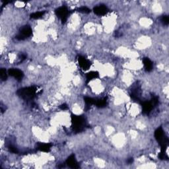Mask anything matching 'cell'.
Returning a JSON list of instances; mask_svg holds the SVG:
<instances>
[{
    "mask_svg": "<svg viewBox=\"0 0 169 169\" xmlns=\"http://www.w3.org/2000/svg\"><path fill=\"white\" fill-rule=\"evenodd\" d=\"M71 125L73 130L80 133L84 130L86 127V120L83 116L71 115Z\"/></svg>",
    "mask_w": 169,
    "mask_h": 169,
    "instance_id": "obj_1",
    "label": "cell"
},
{
    "mask_svg": "<svg viewBox=\"0 0 169 169\" xmlns=\"http://www.w3.org/2000/svg\"><path fill=\"white\" fill-rule=\"evenodd\" d=\"M155 137L156 140L158 141L159 145L161 147V151L160 152L162 153H165L166 149H167L168 144V139L166 136L164 134V131L162 130V128H158L155 132Z\"/></svg>",
    "mask_w": 169,
    "mask_h": 169,
    "instance_id": "obj_2",
    "label": "cell"
},
{
    "mask_svg": "<svg viewBox=\"0 0 169 169\" xmlns=\"http://www.w3.org/2000/svg\"><path fill=\"white\" fill-rule=\"evenodd\" d=\"M17 94L25 100H32L37 94V88L35 86H29L20 88L17 90Z\"/></svg>",
    "mask_w": 169,
    "mask_h": 169,
    "instance_id": "obj_3",
    "label": "cell"
},
{
    "mask_svg": "<svg viewBox=\"0 0 169 169\" xmlns=\"http://www.w3.org/2000/svg\"><path fill=\"white\" fill-rule=\"evenodd\" d=\"M56 15L60 19L62 23H65L69 15V11L66 6H62L56 10Z\"/></svg>",
    "mask_w": 169,
    "mask_h": 169,
    "instance_id": "obj_4",
    "label": "cell"
},
{
    "mask_svg": "<svg viewBox=\"0 0 169 169\" xmlns=\"http://www.w3.org/2000/svg\"><path fill=\"white\" fill-rule=\"evenodd\" d=\"M33 34L32 29L29 26H24L21 29L20 33L15 37V39L18 41H24L27 38L31 37Z\"/></svg>",
    "mask_w": 169,
    "mask_h": 169,
    "instance_id": "obj_5",
    "label": "cell"
},
{
    "mask_svg": "<svg viewBox=\"0 0 169 169\" xmlns=\"http://www.w3.org/2000/svg\"><path fill=\"white\" fill-rule=\"evenodd\" d=\"M77 60L80 67L83 71L88 70L90 68V65H91V63H90V61L88 60L86 58H84V56H79L77 58Z\"/></svg>",
    "mask_w": 169,
    "mask_h": 169,
    "instance_id": "obj_6",
    "label": "cell"
},
{
    "mask_svg": "<svg viewBox=\"0 0 169 169\" xmlns=\"http://www.w3.org/2000/svg\"><path fill=\"white\" fill-rule=\"evenodd\" d=\"M141 95V87L138 84H136L134 87L132 88V91H131V96L133 100L136 102H139L140 100V97Z\"/></svg>",
    "mask_w": 169,
    "mask_h": 169,
    "instance_id": "obj_7",
    "label": "cell"
},
{
    "mask_svg": "<svg viewBox=\"0 0 169 169\" xmlns=\"http://www.w3.org/2000/svg\"><path fill=\"white\" fill-rule=\"evenodd\" d=\"M8 73L9 75L13 77L14 78H15L16 79L19 80V81H21L22 80V79L24 77V73L22 71L19 70L18 69H15V68H12L9 69L8 71Z\"/></svg>",
    "mask_w": 169,
    "mask_h": 169,
    "instance_id": "obj_8",
    "label": "cell"
},
{
    "mask_svg": "<svg viewBox=\"0 0 169 169\" xmlns=\"http://www.w3.org/2000/svg\"><path fill=\"white\" fill-rule=\"evenodd\" d=\"M94 13L97 15L99 16H103L107 14V13L109 11V9H108L106 6L104 5H100L98 6H96L93 9Z\"/></svg>",
    "mask_w": 169,
    "mask_h": 169,
    "instance_id": "obj_9",
    "label": "cell"
},
{
    "mask_svg": "<svg viewBox=\"0 0 169 169\" xmlns=\"http://www.w3.org/2000/svg\"><path fill=\"white\" fill-rule=\"evenodd\" d=\"M67 165L71 168H79V164H78L77 160L75 159V155L72 154L67 158L66 160Z\"/></svg>",
    "mask_w": 169,
    "mask_h": 169,
    "instance_id": "obj_10",
    "label": "cell"
},
{
    "mask_svg": "<svg viewBox=\"0 0 169 169\" xmlns=\"http://www.w3.org/2000/svg\"><path fill=\"white\" fill-rule=\"evenodd\" d=\"M141 106H142V112L143 114L148 115L149 114L152 110L153 108V105L150 102H143L141 103Z\"/></svg>",
    "mask_w": 169,
    "mask_h": 169,
    "instance_id": "obj_11",
    "label": "cell"
},
{
    "mask_svg": "<svg viewBox=\"0 0 169 169\" xmlns=\"http://www.w3.org/2000/svg\"><path fill=\"white\" fill-rule=\"evenodd\" d=\"M52 144L51 143H38L37 145V150H39L40 151H42V152H49L51 149L52 147Z\"/></svg>",
    "mask_w": 169,
    "mask_h": 169,
    "instance_id": "obj_12",
    "label": "cell"
},
{
    "mask_svg": "<svg viewBox=\"0 0 169 169\" xmlns=\"http://www.w3.org/2000/svg\"><path fill=\"white\" fill-rule=\"evenodd\" d=\"M84 102H85L86 106H85V110L87 111L88 109L90 108V106L92 104H95V102H96V100L94 98H90V97L85 96L84 98Z\"/></svg>",
    "mask_w": 169,
    "mask_h": 169,
    "instance_id": "obj_13",
    "label": "cell"
},
{
    "mask_svg": "<svg viewBox=\"0 0 169 169\" xmlns=\"http://www.w3.org/2000/svg\"><path fill=\"white\" fill-rule=\"evenodd\" d=\"M143 65L145 66V69L147 71H151L153 69V63L149 58H145L143 60Z\"/></svg>",
    "mask_w": 169,
    "mask_h": 169,
    "instance_id": "obj_14",
    "label": "cell"
},
{
    "mask_svg": "<svg viewBox=\"0 0 169 169\" xmlns=\"http://www.w3.org/2000/svg\"><path fill=\"white\" fill-rule=\"evenodd\" d=\"M99 77V74L97 71H90V72L88 73L86 75V83H88V82L94 79H96Z\"/></svg>",
    "mask_w": 169,
    "mask_h": 169,
    "instance_id": "obj_15",
    "label": "cell"
},
{
    "mask_svg": "<svg viewBox=\"0 0 169 169\" xmlns=\"http://www.w3.org/2000/svg\"><path fill=\"white\" fill-rule=\"evenodd\" d=\"M95 104L98 108H104L106 105V98H101L96 100Z\"/></svg>",
    "mask_w": 169,
    "mask_h": 169,
    "instance_id": "obj_16",
    "label": "cell"
},
{
    "mask_svg": "<svg viewBox=\"0 0 169 169\" xmlns=\"http://www.w3.org/2000/svg\"><path fill=\"white\" fill-rule=\"evenodd\" d=\"M45 13L44 11H39L34 13L31 14V18L33 19H39L43 17V15Z\"/></svg>",
    "mask_w": 169,
    "mask_h": 169,
    "instance_id": "obj_17",
    "label": "cell"
},
{
    "mask_svg": "<svg viewBox=\"0 0 169 169\" xmlns=\"http://www.w3.org/2000/svg\"><path fill=\"white\" fill-rule=\"evenodd\" d=\"M0 77H1V79L2 81H6L7 78V71L5 69L1 68V70H0Z\"/></svg>",
    "mask_w": 169,
    "mask_h": 169,
    "instance_id": "obj_18",
    "label": "cell"
},
{
    "mask_svg": "<svg viewBox=\"0 0 169 169\" xmlns=\"http://www.w3.org/2000/svg\"><path fill=\"white\" fill-rule=\"evenodd\" d=\"M77 11L80 13H89L90 12V9L89 8H88L87 7H85V6L78 8Z\"/></svg>",
    "mask_w": 169,
    "mask_h": 169,
    "instance_id": "obj_19",
    "label": "cell"
},
{
    "mask_svg": "<svg viewBox=\"0 0 169 169\" xmlns=\"http://www.w3.org/2000/svg\"><path fill=\"white\" fill-rule=\"evenodd\" d=\"M7 148L9 150V151H11L13 153H15V154L19 153V150L17 149V148L13 146V145L11 144H9V145H7Z\"/></svg>",
    "mask_w": 169,
    "mask_h": 169,
    "instance_id": "obj_20",
    "label": "cell"
},
{
    "mask_svg": "<svg viewBox=\"0 0 169 169\" xmlns=\"http://www.w3.org/2000/svg\"><path fill=\"white\" fill-rule=\"evenodd\" d=\"M161 20V22L163 23L164 25H168L169 24V17L166 15H163L160 19Z\"/></svg>",
    "mask_w": 169,
    "mask_h": 169,
    "instance_id": "obj_21",
    "label": "cell"
},
{
    "mask_svg": "<svg viewBox=\"0 0 169 169\" xmlns=\"http://www.w3.org/2000/svg\"><path fill=\"white\" fill-rule=\"evenodd\" d=\"M158 158L161 160L168 159V157H167V155H166V153H162V152H160V153H159V155H158Z\"/></svg>",
    "mask_w": 169,
    "mask_h": 169,
    "instance_id": "obj_22",
    "label": "cell"
},
{
    "mask_svg": "<svg viewBox=\"0 0 169 169\" xmlns=\"http://www.w3.org/2000/svg\"><path fill=\"white\" fill-rule=\"evenodd\" d=\"M151 102L152 103V104H153V106H157L158 103V98H157V96L153 97V98L151 99Z\"/></svg>",
    "mask_w": 169,
    "mask_h": 169,
    "instance_id": "obj_23",
    "label": "cell"
},
{
    "mask_svg": "<svg viewBox=\"0 0 169 169\" xmlns=\"http://www.w3.org/2000/svg\"><path fill=\"white\" fill-rule=\"evenodd\" d=\"M60 108L61 110H67L68 109V106H67V104H62L60 106Z\"/></svg>",
    "mask_w": 169,
    "mask_h": 169,
    "instance_id": "obj_24",
    "label": "cell"
},
{
    "mask_svg": "<svg viewBox=\"0 0 169 169\" xmlns=\"http://www.w3.org/2000/svg\"><path fill=\"white\" fill-rule=\"evenodd\" d=\"M133 162H134V158H128V160H127V162H128V164H132Z\"/></svg>",
    "mask_w": 169,
    "mask_h": 169,
    "instance_id": "obj_25",
    "label": "cell"
}]
</instances>
